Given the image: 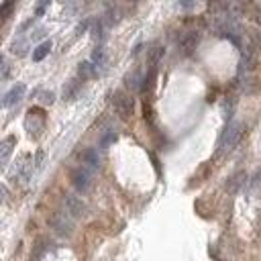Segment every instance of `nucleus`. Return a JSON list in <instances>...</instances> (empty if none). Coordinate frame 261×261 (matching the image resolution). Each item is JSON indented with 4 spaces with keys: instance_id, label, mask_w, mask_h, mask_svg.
I'll return each mask as SVG.
<instances>
[{
    "instance_id": "f8f14e48",
    "label": "nucleus",
    "mask_w": 261,
    "mask_h": 261,
    "mask_svg": "<svg viewBox=\"0 0 261 261\" xmlns=\"http://www.w3.org/2000/svg\"><path fill=\"white\" fill-rule=\"evenodd\" d=\"M245 182H247V173H245V171H237L235 176H231L229 182H227V192L235 194V192H239V190H243V188H245Z\"/></svg>"
},
{
    "instance_id": "2eb2a0df",
    "label": "nucleus",
    "mask_w": 261,
    "mask_h": 261,
    "mask_svg": "<svg viewBox=\"0 0 261 261\" xmlns=\"http://www.w3.org/2000/svg\"><path fill=\"white\" fill-rule=\"evenodd\" d=\"M98 70H96V65L92 61H82L78 65V78L84 82V80H88V78H98Z\"/></svg>"
},
{
    "instance_id": "7ed1b4c3",
    "label": "nucleus",
    "mask_w": 261,
    "mask_h": 261,
    "mask_svg": "<svg viewBox=\"0 0 261 261\" xmlns=\"http://www.w3.org/2000/svg\"><path fill=\"white\" fill-rule=\"evenodd\" d=\"M72 186L76 188V192L80 194H86L92 186V180H94V171L86 165H80L76 169H72Z\"/></svg>"
},
{
    "instance_id": "5701e85b",
    "label": "nucleus",
    "mask_w": 261,
    "mask_h": 261,
    "mask_svg": "<svg viewBox=\"0 0 261 261\" xmlns=\"http://www.w3.org/2000/svg\"><path fill=\"white\" fill-rule=\"evenodd\" d=\"M39 96H41V102H43V104H53V100H55V94H53V92H41Z\"/></svg>"
},
{
    "instance_id": "1a4fd4ad",
    "label": "nucleus",
    "mask_w": 261,
    "mask_h": 261,
    "mask_svg": "<svg viewBox=\"0 0 261 261\" xmlns=\"http://www.w3.org/2000/svg\"><path fill=\"white\" fill-rule=\"evenodd\" d=\"M143 82H145V76H141V70H133V72H129L125 76V86L130 92H141Z\"/></svg>"
},
{
    "instance_id": "a211bd4d",
    "label": "nucleus",
    "mask_w": 261,
    "mask_h": 261,
    "mask_svg": "<svg viewBox=\"0 0 261 261\" xmlns=\"http://www.w3.org/2000/svg\"><path fill=\"white\" fill-rule=\"evenodd\" d=\"M49 51H51V41H43V43H39V45L33 49V61H43L47 55H49Z\"/></svg>"
},
{
    "instance_id": "4468645a",
    "label": "nucleus",
    "mask_w": 261,
    "mask_h": 261,
    "mask_svg": "<svg viewBox=\"0 0 261 261\" xmlns=\"http://www.w3.org/2000/svg\"><path fill=\"white\" fill-rule=\"evenodd\" d=\"M198 39H200L198 31H190V33H186V35L182 37V41H180V47L184 49V53H192V51L196 49V45H198Z\"/></svg>"
},
{
    "instance_id": "9b49d317",
    "label": "nucleus",
    "mask_w": 261,
    "mask_h": 261,
    "mask_svg": "<svg viewBox=\"0 0 261 261\" xmlns=\"http://www.w3.org/2000/svg\"><path fill=\"white\" fill-rule=\"evenodd\" d=\"M14 143H16V137H6L2 143H0V165L6 167L8 165V159L12 155V149H14Z\"/></svg>"
},
{
    "instance_id": "20e7f679",
    "label": "nucleus",
    "mask_w": 261,
    "mask_h": 261,
    "mask_svg": "<svg viewBox=\"0 0 261 261\" xmlns=\"http://www.w3.org/2000/svg\"><path fill=\"white\" fill-rule=\"evenodd\" d=\"M113 106H115V113L123 119V121H127V119H130V115H133V98H130V94H127L125 90H115V94H113Z\"/></svg>"
},
{
    "instance_id": "423d86ee",
    "label": "nucleus",
    "mask_w": 261,
    "mask_h": 261,
    "mask_svg": "<svg viewBox=\"0 0 261 261\" xmlns=\"http://www.w3.org/2000/svg\"><path fill=\"white\" fill-rule=\"evenodd\" d=\"M63 210L68 212V214H72L74 219H80V216L86 214V204H84V200L80 198V196L65 194L63 196Z\"/></svg>"
},
{
    "instance_id": "0eeeda50",
    "label": "nucleus",
    "mask_w": 261,
    "mask_h": 261,
    "mask_svg": "<svg viewBox=\"0 0 261 261\" xmlns=\"http://www.w3.org/2000/svg\"><path fill=\"white\" fill-rule=\"evenodd\" d=\"M25 92H27V86H25V84H14L12 88L4 94V98H2V106H4V108H10V106L18 104L20 100L25 98Z\"/></svg>"
},
{
    "instance_id": "ddd939ff",
    "label": "nucleus",
    "mask_w": 261,
    "mask_h": 261,
    "mask_svg": "<svg viewBox=\"0 0 261 261\" xmlns=\"http://www.w3.org/2000/svg\"><path fill=\"white\" fill-rule=\"evenodd\" d=\"M117 139H119L117 129H115V127H106V129H102V133H100L98 147H100V149H106V147H111V145H113Z\"/></svg>"
},
{
    "instance_id": "39448f33",
    "label": "nucleus",
    "mask_w": 261,
    "mask_h": 261,
    "mask_svg": "<svg viewBox=\"0 0 261 261\" xmlns=\"http://www.w3.org/2000/svg\"><path fill=\"white\" fill-rule=\"evenodd\" d=\"M25 129L31 137H39L43 133V129H45V115L39 108H31L27 113V119H25Z\"/></svg>"
},
{
    "instance_id": "f03ea898",
    "label": "nucleus",
    "mask_w": 261,
    "mask_h": 261,
    "mask_svg": "<svg viewBox=\"0 0 261 261\" xmlns=\"http://www.w3.org/2000/svg\"><path fill=\"white\" fill-rule=\"evenodd\" d=\"M49 227L55 231V235L59 237H70L74 233V216L68 214L65 210H57L51 214L49 219Z\"/></svg>"
},
{
    "instance_id": "bb28decb",
    "label": "nucleus",
    "mask_w": 261,
    "mask_h": 261,
    "mask_svg": "<svg viewBox=\"0 0 261 261\" xmlns=\"http://www.w3.org/2000/svg\"><path fill=\"white\" fill-rule=\"evenodd\" d=\"M251 186L253 188H261V169L255 173V176H253V180H251Z\"/></svg>"
},
{
    "instance_id": "f3484780",
    "label": "nucleus",
    "mask_w": 261,
    "mask_h": 261,
    "mask_svg": "<svg viewBox=\"0 0 261 261\" xmlns=\"http://www.w3.org/2000/svg\"><path fill=\"white\" fill-rule=\"evenodd\" d=\"M10 51H12L14 55H18V57H25V55L29 53V39H25V37L14 39L12 45H10Z\"/></svg>"
},
{
    "instance_id": "6e6552de",
    "label": "nucleus",
    "mask_w": 261,
    "mask_h": 261,
    "mask_svg": "<svg viewBox=\"0 0 261 261\" xmlns=\"http://www.w3.org/2000/svg\"><path fill=\"white\" fill-rule=\"evenodd\" d=\"M80 159H82V165L86 167H90L92 171L100 169V151L96 147H88V149H84L82 153H80Z\"/></svg>"
},
{
    "instance_id": "a878e982",
    "label": "nucleus",
    "mask_w": 261,
    "mask_h": 261,
    "mask_svg": "<svg viewBox=\"0 0 261 261\" xmlns=\"http://www.w3.org/2000/svg\"><path fill=\"white\" fill-rule=\"evenodd\" d=\"M45 33H47V29H43V27L35 29L33 35H31V41H37V39H41V37H45Z\"/></svg>"
},
{
    "instance_id": "4be33fe9",
    "label": "nucleus",
    "mask_w": 261,
    "mask_h": 261,
    "mask_svg": "<svg viewBox=\"0 0 261 261\" xmlns=\"http://www.w3.org/2000/svg\"><path fill=\"white\" fill-rule=\"evenodd\" d=\"M33 25H35V16H33V18H29V20H25V23L18 27V35L23 37V33H25V31H29V29H31Z\"/></svg>"
},
{
    "instance_id": "aec40b11",
    "label": "nucleus",
    "mask_w": 261,
    "mask_h": 261,
    "mask_svg": "<svg viewBox=\"0 0 261 261\" xmlns=\"http://www.w3.org/2000/svg\"><path fill=\"white\" fill-rule=\"evenodd\" d=\"M49 4H51V0H37V6H35V18H39V16L45 14V10H47Z\"/></svg>"
},
{
    "instance_id": "412c9836",
    "label": "nucleus",
    "mask_w": 261,
    "mask_h": 261,
    "mask_svg": "<svg viewBox=\"0 0 261 261\" xmlns=\"http://www.w3.org/2000/svg\"><path fill=\"white\" fill-rule=\"evenodd\" d=\"M90 23H92L90 18H84L82 23L78 25V29H76V35L80 37V35H84V33H88V27H90Z\"/></svg>"
},
{
    "instance_id": "b1692460",
    "label": "nucleus",
    "mask_w": 261,
    "mask_h": 261,
    "mask_svg": "<svg viewBox=\"0 0 261 261\" xmlns=\"http://www.w3.org/2000/svg\"><path fill=\"white\" fill-rule=\"evenodd\" d=\"M178 6H180L182 10H190V8L196 6V0H178Z\"/></svg>"
},
{
    "instance_id": "f257e3e1",
    "label": "nucleus",
    "mask_w": 261,
    "mask_h": 261,
    "mask_svg": "<svg viewBox=\"0 0 261 261\" xmlns=\"http://www.w3.org/2000/svg\"><path fill=\"white\" fill-rule=\"evenodd\" d=\"M243 135V125L237 123V121H229L225 130L221 133V139H219V153H229V151H233L239 143V139H241Z\"/></svg>"
},
{
    "instance_id": "dca6fc26",
    "label": "nucleus",
    "mask_w": 261,
    "mask_h": 261,
    "mask_svg": "<svg viewBox=\"0 0 261 261\" xmlns=\"http://www.w3.org/2000/svg\"><path fill=\"white\" fill-rule=\"evenodd\" d=\"M90 61L96 65L98 74L104 72V68H106V49H104V45H96V47H94V51H92V59H90Z\"/></svg>"
},
{
    "instance_id": "9d476101",
    "label": "nucleus",
    "mask_w": 261,
    "mask_h": 261,
    "mask_svg": "<svg viewBox=\"0 0 261 261\" xmlns=\"http://www.w3.org/2000/svg\"><path fill=\"white\" fill-rule=\"evenodd\" d=\"M80 90H82V80H80V78H72L70 82H65L61 96H63V100L72 102V100H76V98H78Z\"/></svg>"
},
{
    "instance_id": "393cba45",
    "label": "nucleus",
    "mask_w": 261,
    "mask_h": 261,
    "mask_svg": "<svg viewBox=\"0 0 261 261\" xmlns=\"http://www.w3.org/2000/svg\"><path fill=\"white\" fill-rule=\"evenodd\" d=\"M10 78V65L6 61V57H2V82H6Z\"/></svg>"
},
{
    "instance_id": "6ab92c4d",
    "label": "nucleus",
    "mask_w": 261,
    "mask_h": 261,
    "mask_svg": "<svg viewBox=\"0 0 261 261\" xmlns=\"http://www.w3.org/2000/svg\"><path fill=\"white\" fill-rule=\"evenodd\" d=\"M163 47L161 45H153L149 49V55H147V61H149V68H157V63H159V59L163 57Z\"/></svg>"
}]
</instances>
